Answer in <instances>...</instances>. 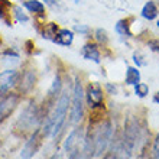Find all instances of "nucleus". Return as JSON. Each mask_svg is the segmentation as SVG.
I'll use <instances>...</instances> for the list:
<instances>
[{
	"mask_svg": "<svg viewBox=\"0 0 159 159\" xmlns=\"http://www.w3.org/2000/svg\"><path fill=\"white\" fill-rule=\"evenodd\" d=\"M71 96L68 90H64L61 91L59 94V98L55 104V110H54V114L51 116L52 119V136L57 138L61 130L64 129V125L67 121V113H68V106H70V100H71Z\"/></svg>",
	"mask_w": 159,
	"mask_h": 159,
	"instance_id": "f257e3e1",
	"label": "nucleus"
},
{
	"mask_svg": "<svg viewBox=\"0 0 159 159\" xmlns=\"http://www.w3.org/2000/svg\"><path fill=\"white\" fill-rule=\"evenodd\" d=\"M84 88L81 80L77 78L72 88V111H71V120L72 123H80L84 116Z\"/></svg>",
	"mask_w": 159,
	"mask_h": 159,
	"instance_id": "f03ea898",
	"label": "nucleus"
},
{
	"mask_svg": "<svg viewBox=\"0 0 159 159\" xmlns=\"http://www.w3.org/2000/svg\"><path fill=\"white\" fill-rule=\"evenodd\" d=\"M111 134H113V129H111V123L110 121H104L101 123V126L94 132V140H96V155L100 156L103 155L109 146L110 140H111Z\"/></svg>",
	"mask_w": 159,
	"mask_h": 159,
	"instance_id": "7ed1b4c3",
	"label": "nucleus"
},
{
	"mask_svg": "<svg viewBox=\"0 0 159 159\" xmlns=\"http://www.w3.org/2000/svg\"><path fill=\"white\" fill-rule=\"evenodd\" d=\"M85 98L91 110H98L103 107V101H104V93L103 88L98 83H90L85 90Z\"/></svg>",
	"mask_w": 159,
	"mask_h": 159,
	"instance_id": "20e7f679",
	"label": "nucleus"
},
{
	"mask_svg": "<svg viewBox=\"0 0 159 159\" xmlns=\"http://www.w3.org/2000/svg\"><path fill=\"white\" fill-rule=\"evenodd\" d=\"M19 78H20V72L15 70V68L0 72V98L4 94H7L15 85H17Z\"/></svg>",
	"mask_w": 159,
	"mask_h": 159,
	"instance_id": "39448f33",
	"label": "nucleus"
},
{
	"mask_svg": "<svg viewBox=\"0 0 159 159\" xmlns=\"http://www.w3.org/2000/svg\"><path fill=\"white\" fill-rule=\"evenodd\" d=\"M20 100V96L16 93H7L0 98V121L7 119L13 113V110L17 107Z\"/></svg>",
	"mask_w": 159,
	"mask_h": 159,
	"instance_id": "423d86ee",
	"label": "nucleus"
},
{
	"mask_svg": "<svg viewBox=\"0 0 159 159\" xmlns=\"http://www.w3.org/2000/svg\"><path fill=\"white\" fill-rule=\"evenodd\" d=\"M39 120V111L36 109V104L35 103H29L28 107L23 109V111L20 113V117H19V125L23 127V129H32L36 126Z\"/></svg>",
	"mask_w": 159,
	"mask_h": 159,
	"instance_id": "0eeeda50",
	"label": "nucleus"
},
{
	"mask_svg": "<svg viewBox=\"0 0 159 159\" xmlns=\"http://www.w3.org/2000/svg\"><path fill=\"white\" fill-rule=\"evenodd\" d=\"M39 145H41V130H36V132H34V134L26 140L25 146H23V149H22V152H20V158L30 159L39 149Z\"/></svg>",
	"mask_w": 159,
	"mask_h": 159,
	"instance_id": "6e6552de",
	"label": "nucleus"
},
{
	"mask_svg": "<svg viewBox=\"0 0 159 159\" xmlns=\"http://www.w3.org/2000/svg\"><path fill=\"white\" fill-rule=\"evenodd\" d=\"M81 55H83L84 59L93 61V62H96V64L101 62L100 46H98V43H96V42H87V43L83 46V49H81Z\"/></svg>",
	"mask_w": 159,
	"mask_h": 159,
	"instance_id": "1a4fd4ad",
	"label": "nucleus"
},
{
	"mask_svg": "<svg viewBox=\"0 0 159 159\" xmlns=\"http://www.w3.org/2000/svg\"><path fill=\"white\" fill-rule=\"evenodd\" d=\"M35 83H36V72L34 70H25V71L20 72V78H19V87H20V91L23 94H28V93L34 88Z\"/></svg>",
	"mask_w": 159,
	"mask_h": 159,
	"instance_id": "9d476101",
	"label": "nucleus"
},
{
	"mask_svg": "<svg viewBox=\"0 0 159 159\" xmlns=\"http://www.w3.org/2000/svg\"><path fill=\"white\" fill-rule=\"evenodd\" d=\"M52 42L61 46H70L74 42V32L71 29H65V28L58 29V32H57Z\"/></svg>",
	"mask_w": 159,
	"mask_h": 159,
	"instance_id": "9b49d317",
	"label": "nucleus"
},
{
	"mask_svg": "<svg viewBox=\"0 0 159 159\" xmlns=\"http://www.w3.org/2000/svg\"><path fill=\"white\" fill-rule=\"evenodd\" d=\"M158 15H159V9L153 0L146 2L145 6L142 7V10H140V16L143 19H146V20H153V19L158 17Z\"/></svg>",
	"mask_w": 159,
	"mask_h": 159,
	"instance_id": "f8f14e48",
	"label": "nucleus"
},
{
	"mask_svg": "<svg viewBox=\"0 0 159 159\" xmlns=\"http://www.w3.org/2000/svg\"><path fill=\"white\" fill-rule=\"evenodd\" d=\"M23 6L29 13H34L35 16H45V4L41 0H25Z\"/></svg>",
	"mask_w": 159,
	"mask_h": 159,
	"instance_id": "ddd939ff",
	"label": "nucleus"
},
{
	"mask_svg": "<svg viewBox=\"0 0 159 159\" xmlns=\"http://www.w3.org/2000/svg\"><path fill=\"white\" fill-rule=\"evenodd\" d=\"M133 20V17H126V19H120V20L116 23V32H117L120 36L123 38H132L133 34L130 30V22Z\"/></svg>",
	"mask_w": 159,
	"mask_h": 159,
	"instance_id": "4468645a",
	"label": "nucleus"
},
{
	"mask_svg": "<svg viewBox=\"0 0 159 159\" xmlns=\"http://www.w3.org/2000/svg\"><path fill=\"white\" fill-rule=\"evenodd\" d=\"M59 26L58 23H55V22H49V23H42V26L39 28V32H41L42 38L45 39H49V41H54L55 35L58 32Z\"/></svg>",
	"mask_w": 159,
	"mask_h": 159,
	"instance_id": "2eb2a0df",
	"label": "nucleus"
},
{
	"mask_svg": "<svg viewBox=\"0 0 159 159\" xmlns=\"http://www.w3.org/2000/svg\"><path fill=\"white\" fill-rule=\"evenodd\" d=\"M125 83L127 85H136L138 83H140V71H139V68H136V67L126 68Z\"/></svg>",
	"mask_w": 159,
	"mask_h": 159,
	"instance_id": "dca6fc26",
	"label": "nucleus"
},
{
	"mask_svg": "<svg viewBox=\"0 0 159 159\" xmlns=\"http://www.w3.org/2000/svg\"><path fill=\"white\" fill-rule=\"evenodd\" d=\"M61 91H62V78H61L59 74H57L54 81H52V85H51L49 91H48V96H49L51 100H54V98H57L61 94Z\"/></svg>",
	"mask_w": 159,
	"mask_h": 159,
	"instance_id": "f3484780",
	"label": "nucleus"
},
{
	"mask_svg": "<svg viewBox=\"0 0 159 159\" xmlns=\"http://www.w3.org/2000/svg\"><path fill=\"white\" fill-rule=\"evenodd\" d=\"M94 41L96 43L101 46H106L109 43V34H107V30L103 29V28H98V29L94 30Z\"/></svg>",
	"mask_w": 159,
	"mask_h": 159,
	"instance_id": "a211bd4d",
	"label": "nucleus"
},
{
	"mask_svg": "<svg viewBox=\"0 0 159 159\" xmlns=\"http://www.w3.org/2000/svg\"><path fill=\"white\" fill-rule=\"evenodd\" d=\"M12 15L15 17V20L16 22H22V23H26V22H29V16L25 13V10L20 7V6H13L12 7Z\"/></svg>",
	"mask_w": 159,
	"mask_h": 159,
	"instance_id": "6ab92c4d",
	"label": "nucleus"
},
{
	"mask_svg": "<svg viewBox=\"0 0 159 159\" xmlns=\"http://www.w3.org/2000/svg\"><path fill=\"white\" fill-rule=\"evenodd\" d=\"M77 134H78V130H72L71 133H70V136L67 138V140H65V145H64V149H65V152H70L72 149V148H75L77 146V140H75V138H77Z\"/></svg>",
	"mask_w": 159,
	"mask_h": 159,
	"instance_id": "aec40b11",
	"label": "nucleus"
},
{
	"mask_svg": "<svg viewBox=\"0 0 159 159\" xmlns=\"http://www.w3.org/2000/svg\"><path fill=\"white\" fill-rule=\"evenodd\" d=\"M134 94H136L138 97H140V98L146 97L148 94H149V87H148V84L138 83L136 85H134Z\"/></svg>",
	"mask_w": 159,
	"mask_h": 159,
	"instance_id": "412c9836",
	"label": "nucleus"
},
{
	"mask_svg": "<svg viewBox=\"0 0 159 159\" xmlns=\"http://www.w3.org/2000/svg\"><path fill=\"white\" fill-rule=\"evenodd\" d=\"M133 61L138 67H143V65H146L148 64L146 57H145V54H143L142 51H134L133 52Z\"/></svg>",
	"mask_w": 159,
	"mask_h": 159,
	"instance_id": "4be33fe9",
	"label": "nucleus"
},
{
	"mask_svg": "<svg viewBox=\"0 0 159 159\" xmlns=\"http://www.w3.org/2000/svg\"><path fill=\"white\" fill-rule=\"evenodd\" d=\"M152 159H159V132L156 134L155 143H153V151H152Z\"/></svg>",
	"mask_w": 159,
	"mask_h": 159,
	"instance_id": "5701e85b",
	"label": "nucleus"
},
{
	"mask_svg": "<svg viewBox=\"0 0 159 159\" xmlns=\"http://www.w3.org/2000/svg\"><path fill=\"white\" fill-rule=\"evenodd\" d=\"M80 156H81V151H80L78 145L68 152V159H80Z\"/></svg>",
	"mask_w": 159,
	"mask_h": 159,
	"instance_id": "b1692460",
	"label": "nucleus"
},
{
	"mask_svg": "<svg viewBox=\"0 0 159 159\" xmlns=\"http://www.w3.org/2000/svg\"><path fill=\"white\" fill-rule=\"evenodd\" d=\"M148 45H149L151 51H153V52H159V39H151V41L148 42Z\"/></svg>",
	"mask_w": 159,
	"mask_h": 159,
	"instance_id": "393cba45",
	"label": "nucleus"
},
{
	"mask_svg": "<svg viewBox=\"0 0 159 159\" xmlns=\"http://www.w3.org/2000/svg\"><path fill=\"white\" fill-rule=\"evenodd\" d=\"M74 30H77V32H80V34H88V26L85 25H75L74 26Z\"/></svg>",
	"mask_w": 159,
	"mask_h": 159,
	"instance_id": "a878e982",
	"label": "nucleus"
},
{
	"mask_svg": "<svg viewBox=\"0 0 159 159\" xmlns=\"http://www.w3.org/2000/svg\"><path fill=\"white\" fill-rule=\"evenodd\" d=\"M106 88H107L109 94H116V93H117V87H116V85H113V84H110V83L106 84Z\"/></svg>",
	"mask_w": 159,
	"mask_h": 159,
	"instance_id": "bb28decb",
	"label": "nucleus"
},
{
	"mask_svg": "<svg viewBox=\"0 0 159 159\" xmlns=\"http://www.w3.org/2000/svg\"><path fill=\"white\" fill-rule=\"evenodd\" d=\"M153 101H155L156 104H159V91H156V94L153 96Z\"/></svg>",
	"mask_w": 159,
	"mask_h": 159,
	"instance_id": "cd10ccee",
	"label": "nucleus"
},
{
	"mask_svg": "<svg viewBox=\"0 0 159 159\" xmlns=\"http://www.w3.org/2000/svg\"><path fill=\"white\" fill-rule=\"evenodd\" d=\"M43 2H45L46 4H49V6H55V4H57L55 3V0H43Z\"/></svg>",
	"mask_w": 159,
	"mask_h": 159,
	"instance_id": "c85d7f7f",
	"label": "nucleus"
},
{
	"mask_svg": "<svg viewBox=\"0 0 159 159\" xmlns=\"http://www.w3.org/2000/svg\"><path fill=\"white\" fill-rule=\"evenodd\" d=\"M49 159H61V156H59V155H54V156H51Z\"/></svg>",
	"mask_w": 159,
	"mask_h": 159,
	"instance_id": "c756f323",
	"label": "nucleus"
},
{
	"mask_svg": "<svg viewBox=\"0 0 159 159\" xmlns=\"http://www.w3.org/2000/svg\"><path fill=\"white\" fill-rule=\"evenodd\" d=\"M156 26H158V29H159V20H158V22H156Z\"/></svg>",
	"mask_w": 159,
	"mask_h": 159,
	"instance_id": "7c9ffc66",
	"label": "nucleus"
}]
</instances>
